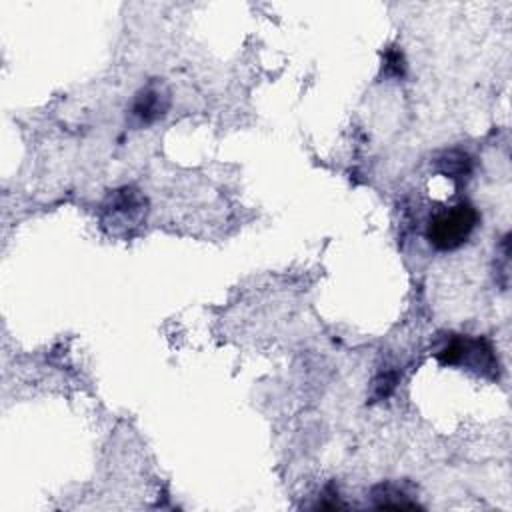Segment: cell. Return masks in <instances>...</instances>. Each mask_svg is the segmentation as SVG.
I'll return each instance as SVG.
<instances>
[{"label": "cell", "mask_w": 512, "mask_h": 512, "mask_svg": "<svg viewBox=\"0 0 512 512\" xmlns=\"http://www.w3.org/2000/svg\"><path fill=\"white\" fill-rule=\"evenodd\" d=\"M440 164H442V172L450 178H462L470 174V158L464 152H456V150L446 152Z\"/></svg>", "instance_id": "obj_5"}, {"label": "cell", "mask_w": 512, "mask_h": 512, "mask_svg": "<svg viewBox=\"0 0 512 512\" xmlns=\"http://www.w3.org/2000/svg\"><path fill=\"white\" fill-rule=\"evenodd\" d=\"M170 106V92L168 88L154 80L150 84H146L132 100L130 106V116L136 124L140 126H148L152 122H156L158 118H162L166 114Z\"/></svg>", "instance_id": "obj_4"}, {"label": "cell", "mask_w": 512, "mask_h": 512, "mask_svg": "<svg viewBox=\"0 0 512 512\" xmlns=\"http://www.w3.org/2000/svg\"><path fill=\"white\" fill-rule=\"evenodd\" d=\"M436 358L444 366L464 364L478 374L494 376V372H498V360L494 356V350L482 338L454 336L436 352Z\"/></svg>", "instance_id": "obj_3"}, {"label": "cell", "mask_w": 512, "mask_h": 512, "mask_svg": "<svg viewBox=\"0 0 512 512\" xmlns=\"http://www.w3.org/2000/svg\"><path fill=\"white\" fill-rule=\"evenodd\" d=\"M146 218V198L132 186L108 194L100 210V224L112 236H130Z\"/></svg>", "instance_id": "obj_2"}, {"label": "cell", "mask_w": 512, "mask_h": 512, "mask_svg": "<svg viewBox=\"0 0 512 512\" xmlns=\"http://www.w3.org/2000/svg\"><path fill=\"white\" fill-rule=\"evenodd\" d=\"M478 224V212L470 202H458L430 216L426 238L432 248L450 252L460 248L472 236Z\"/></svg>", "instance_id": "obj_1"}]
</instances>
